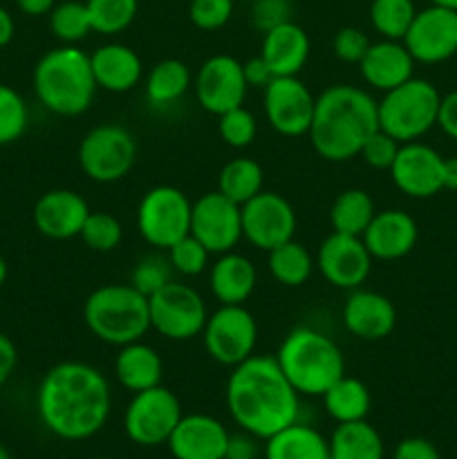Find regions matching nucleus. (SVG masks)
Segmentation results:
<instances>
[{
	"instance_id": "obj_34",
	"label": "nucleus",
	"mask_w": 457,
	"mask_h": 459,
	"mask_svg": "<svg viewBox=\"0 0 457 459\" xmlns=\"http://www.w3.org/2000/svg\"><path fill=\"white\" fill-rule=\"evenodd\" d=\"M264 170L263 166L249 157H236L227 161L220 170L218 191L236 204H246L251 197L264 191Z\"/></svg>"
},
{
	"instance_id": "obj_37",
	"label": "nucleus",
	"mask_w": 457,
	"mask_h": 459,
	"mask_svg": "<svg viewBox=\"0 0 457 459\" xmlns=\"http://www.w3.org/2000/svg\"><path fill=\"white\" fill-rule=\"evenodd\" d=\"M415 13L412 0H372L370 4L372 27L388 40H403Z\"/></svg>"
},
{
	"instance_id": "obj_20",
	"label": "nucleus",
	"mask_w": 457,
	"mask_h": 459,
	"mask_svg": "<svg viewBox=\"0 0 457 459\" xmlns=\"http://www.w3.org/2000/svg\"><path fill=\"white\" fill-rule=\"evenodd\" d=\"M88 215L90 206L85 197L70 188H54L43 193L31 211L34 227L52 240H70L79 236Z\"/></svg>"
},
{
	"instance_id": "obj_4",
	"label": "nucleus",
	"mask_w": 457,
	"mask_h": 459,
	"mask_svg": "<svg viewBox=\"0 0 457 459\" xmlns=\"http://www.w3.org/2000/svg\"><path fill=\"white\" fill-rule=\"evenodd\" d=\"M31 83L40 106L58 117L83 115L99 90L90 54L76 45H61L43 54L34 67Z\"/></svg>"
},
{
	"instance_id": "obj_22",
	"label": "nucleus",
	"mask_w": 457,
	"mask_h": 459,
	"mask_svg": "<svg viewBox=\"0 0 457 459\" xmlns=\"http://www.w3.org/2000/svg\"><path fill=\"white\" fill-rule=\"evenodd\" d=\"M419 238V229L412 215L401 209L376 211L361 240L372 260H399L410 254Z\"/></svg>"
},
{
	"instance_id": "obj_7",
	"label": "nucleus",
	"mask_w": 457,
	"mask_h": 459,
	"mask_svg": "<svg viewBox=\"0 0 457 459\" xmlns=\"http://www.w3.org/2000/svg\"><path fill=\"white\" fill-rule=\"evenodd\" d=\"M439 103V90L430 81L412 76L406 83L384 92V99L376 101L379 128L399 143L417 142L437 126Z\"/></svg>"
},
{
	"instance_id": "obj_9",
	"label": "nucleus",
	"mask_w": 457,
	"mask_h": 459,
	"mask_svg": "<svg viewBox=\"0 0 457 459\" xmlns=\"http://www.w3.org/2000/svg\"><path fill=\"white\" fill-rule=\"evenodd\" d=\"M137 142L124 126L101 124L79 143V166L92 182L115 184L133 170Z\"/></svg>"
},
{
	"instance_id": "obj_52",
	"label": "nucleus",
	"mask_w": 457,
	"mask_h": 459,
	"mask_svg": "<svg viewBox=\"0 0 457 459\" xmlns=\"http://www.w3.org/2000/svg\"><path fill=\"white\" fill-rule=\"evenodd\" d=\"M18 363V352L13 341L7 334L0 332V385H4L9 381V377L13 375Z\"/></svg>"
},
{
	"instance_id": "obj_19",
	"label": "nucleus",
	"mask_w": 457,
	"mask_h": 459,
	"mask_svg": "<svg viewBox=\"0 0 457 459\" xmlns=\"http://www.w3.org/2000/svg\"><path fill=\"white\" fill-rule=\"evenodd\" d=\"M390 178L403 195L415 200L433 197L444 188V157L421 142L401 143L390 166Z\"/></svg>"
},
{
	"instance_id": "obj_35",
	"label": "nucleus",
	"mask_w": 457,
	"mask_h": 459,
	"mask_svg": "<svg viewBox=\"0 0 457 459\" xmlns=\"http://www.w3.org/2000/svg\"><path fill=\"white\" fill-rule=\"evenodd\" d=\"M269 254V273L276 282L285 287H300L312 278L314 273V258L307 251V247L300 242L289 240L276 249L267 251Z\"/></svg>"
},
{
	"instance_id": "obj_56",
	"label": "nucleus",
	"mask_w": 457,
	"mask_h": 459,
	"mask_svg": "<svg viewBox=\"0 0 457 459\" xmlns=\"http://www.w3.org/2000/svg\"><path fill=\"white\" fill-rule=\"evenodd\" d=\"M430 4H437V7H446V9H455L457 12V0H430Z\"/></svg>"
},
{
	"instance_id": "obj_44",
	"label": "nucleus",
	"mask_w": 457,
	"mask_h": 459,
	"mask_svg": "<svg viewBox=\"0 0 457 459\" xmlns=\"http://www.w3.org/2000/svg\"><path fill=\"white\" fill-rule=\"evenodd\" d=\"M233 16V0H191L188 18L202 31H215Z\"/></svg>"
},
{
	"instance_id": "obj_11",
	"label": "nucleus",
	"mask_w": 457,
	"mask_h": 459,
	"mask_svg": "<svg viewBox=\"0 0 457 459\" xmlns=\"http://www.w3.org/2000/svg\"><path fill=\"white\" fill-rule=\"evenodd\" d=\"M202 341L206 354L215 363L236 368L254 357L258 343V323L245 305H220V309L206 318Z\"/></svg>"
},
{
	"instance_id": "obj_57",
	"label": "nucleus",
	"mask_w": 457,
	"mask_h": 459,
	"mask_svg": "<svg viewBox=\"0 0 457 459\" xmlns=\"http://www.w3.org/2000/svg\"><path fill=\"white\" fill-rule=\"evenodd\" d=\"M4 281H7V263H4L3 254H0V287L4 285Z\"/></svg>"
},
{
	"instance_id": "obj_50",
	"label": "nucleus",
	"mask_w": 457,
	"mask_h": 459,
	"mask_svg": "<svg viewBox=\"0 0 457 459\" xmlns=\"http://www.w3.org/2000/svg\"><path fill=\"white\" fill-rule=\"evenodd\" d=\"M437 126L448 134V137L457 142V90L455 92L446 94V97H442V103H439Z\"/></svg>"
},
{
	"instance_id": "obj_1",
	"label": "nucleus",
	"mask_w": 457,
	"mask_h": 459,
	"mask_svg": "<svg viewBox=\"0 0 457 459\" xmlns=\"http://www.w3.org/2000/svg\"><path fill=\"white\" fill-rule=\"evenodd\" d=\"M36 408L49 433L67 442H83L94 437L110 417V384L90 363H56L40 381Z\"/></svg>"
},
{
	"instance_id": "obj_40",
	"label": "nucleus",
	"mask_w": 457,
	"mask_h": 459,
	"mask_svg": "<svg viewBox=\"0 0 457 459\" xmlns=\"http://www.w3.org/2000/svg\"><path fill=\"white\" fill-rule=\"evenodd\" d=\"M79 236L88 249L99 251V254H108V251H115L119 247L121 238H124V229H121V222L112 213H106V211H90Z\"/></svg>"
},
{
	"instance_id": "obj_45",
	"label": "nucleus",
	"mask_w": 457,
	"mask_h": 459,
	"mask_svg": "<svg viewBox=\"0 0 457 459\" xmlns=\"http://www.w3.org/2000/svg\"><path fill=\"white\" fill-rule=\"evenodd\" d=\"M399 146H401V143H399L397 139L390 137L388 133H384V130L379 128L376 133H372L370 137L366 139V143L361 146L358 155H361L363 161H366L367 166H372V169L390 170V166H392L394 157H397L399 152Z\"/></svg>"
},
{
	"instance_id": "obj_6",
	"label": "nucleus",
	"mask_w": 457,
	"mask_h": 459,
	"mask_svg": "<svg viewBox=\"0 0 457 459\" xmlns=\"http://www.w3.org/2000/svg\"><path fill=\"white\" fill-rule=\"evenodd\" d=\"M85 327L108 345H128L142 341L151 330L148 296L133 285H103L85 299Z\"/></svg>"
},
{
	"instance_id": "obj_31",
	"label": "nucleus",
	"mask_w": 457,
	"mask_h": 459,
	"mask_svg": "<svg viewBox=\"0 0 457 459\" xmlns=\"http://www.w3.org/2000/svg\"><path fill=\"white\" fill-rule=\"evenodd\" d=\"M323 406L325 412L336 424H348V421L366 420L370 412L372 397L367 385L354 377H341L334 385L323 394Z\"/></svg>"
},
{
	"instance_id": "obj_58",
	"label": "nucleus",
	"mask_w": 457,
	"mask_h": 459,
	"mask_svg": "<svg viewBox=\"0 0 457 459\" xmlns=\"http://www.w3.org/2000/svg\"><path fill=\"white\" fill-rule=\"evenodd\" d=\"M0 459H12L9 457V451L4 446H0Z\"/></svg>"
},
{
	"instance_id": "obj_14",
	"label": "nucleus",
	"mask_w": 457,
	"mask_h": 459,
	"mask_svg": "<svg viewBox=\"0 0 457 459\" xmlns=\"http://www.w3.org/2000/svg\"><path fill=\"white\" fill-rule=\"evenodd\" d=\"M193 88H195L197 103L206 112L220 117L233 108L245 106L249 85L237 58L228 54H215L200 65Z\"/></svg>"
},
{
	"instance_id": "obj_18",
	"label": "nucleus",
	"mask_w": 457,
	"mask_h": 459,
	"mask_svg": "<svg viewBox=\"0 0 457 459\" xmlns=\"http://www.w3.org/2000/svg\"><path fill=\"white\" fill-rule=\"evenodd\" d=\"M318 272L339 290H358L372 272V255L358 236L332 231L318 247Z\"/></svg>"
},
{
	"instance_id": "obj_43",
	"label": "nucleus",
	"mask_w": 457,
	"mask_h": 459,
	"mask_svg": "<svg viewBox=\"0 0 457 459\" xmlns=\"http://www.w3.org/2000/svg\"><path fill=\"white\" fill-rule=\"evenodd\" d=\"M170 272H173V267H170L168 258L164 260L157 258V255H148V258H143L142 263H137V267L133 269L130 285H133L134 290L142 291L143 296H151L155 294L157 290H161L166 282L173 281V278H170Z\"/></svg>"
},
{
	"instance_id": "obj_30",
	"label": "nucleus",
	"mask_w": 457,
	"mask_h": 459,
	"mask_svg": "<svg viewBox=\"0 0 457 459\" xmlns=\"http://www.w3.org/2000/svg\"><path fill=\"white\" fill-rule=\"evenodd\" d=\"M330 459H384V439L366 420L339 424L327 439Z\"/></svg>"
},
{
	"instance_id": "obj_42",
	"label": "nucleus",
	"mask_w": 457,
	"mask_h": 459,
	"mask_svg": "<svg viewBox=\"0 0 457 459\" xmlns=\"http://www.w3.org/2000/svg\"><path fill=\"white\" fill-rule=\"evenodd\" d=\"M209 249L188 233V236H184L182 240L170 247L168 263L173 272L182 273V276H200L209 267Z\"/></svg>"
},
{
	"instance_id": "obj_29",
	"label": "nucleus",
	"mask_w": 457,
	"mask_h": 459,
	"mask_svg": "<svg viewBox=\"0 0 457 459\" xmlns=\"http://www.w3.org/2000/svg\"><path fill=\"white\" fill-rule=\"evenodd\" d=\"M264 459H330V444L316 429L294 421L267 437Z\"/></svg>"
},
{
	"instance_id": "obj_36",
	"label": "nucleus",
	"mask_w": 457,
	"mask_h": 459,
	"mask_svg": "<svg viewBox=\"0 0 457 459\" xmlns=\"http://www.w3.org/2000/svg\"><path fill=\"white\" fill-rule=\"evenodd\" d=\"M85 7H88L92 31L115 36L133 25L139 12V0H88Z\"/></svg>"
},
{
	"instance_id": "obj_17",
	"label": "nucleus",
	"mask_w": 457,
	"mask_h": 459,
	"mask_svg": "<svg viewBox=\"0 0 457 459\" xmlns=\"http://www.w3.org/2000/svg\"><path fill=\"white\" fill-rule=\"evenodd\" d=\"M403 45L415 61L428 65L453 58L457 54V12L437 4L417 12Z\"/></svg>"
},
{
	"instance_id": "obj_21",
	"label": "nucleus",
	"mask_w": 457,
	"mask_h": 459,
	"mask_svg": "<svg viewBox=\"0 0 457 459\" xmlns=\"http://www.w3.org/2000/svg\"><path fill=\"white\" fill-rule=\"evenodd\" d=\"M228 430L211 415H182L168 437L170 455L175 459H224L228 446Z\"/></svg>"
},
{
	"instance_id": "obj_53",
	"label": "nucleus",
	"mask_w": 457,
	"mask_h": 459,
	"mask_svg": "<svg viewBox=\"0 0 457 459\" xmlns=\"http://www.w3.org/2000/svg\"><path fill=\"white\" fill-rule=\"evenodd\" d=\"M18 9L27 16H45L54 9L56 0H16Z\"/></svg>"
},
{
	"instance_id": "obj_25",
	"label": "nucleus",
	"mask_w": 457,
	"mask_h": 459,
	"mask_svg": "<svg viewBox=\"0 0 457 459\" xmlns=\"http://www.w3.org/2000/svg\"><path fill=\"white\" fill-rule=\"evenodd\" d=\"M97 88L106 92L124 94L139 85L143 76V63L133 48L121 43H108L90 54Z\"/></svg>"
},
{
	"instance_id": "obj_8",
	"label": "nucleus",
	"mask_w": 457,
	"mask_h": 459,
	"mask_svg": "<svg viewBox=\"0 0 457 459\" xmlns=\"http://www.w3.org/2000/svg\"><path fill=\"white\" fill-rule=\"evenodd\" d=\"M193 202L179 188L161 184L152 186L137 206V229L151 247L168 251L191 233Z\"/></svg>"
},
{
	"instance_id": "obj_10",
	"label": "nucleus",
	"mask_w": 457,
	"mask_h": 459,
	"mask_svg": "<svg viewBox=\"0 0 457 459\" xmlns=\"http://www.w3.org/2000/svg\"><path fill=\"white\" fill-rule=\"evenodd\" d=\"M151 327L168 341H188L202 334L209 318L204 299L200 291L186 282H166L161 290L148 296Z\"/></svg>"
},
{
	"instance_id": "obj_28",
	"label": "nucleus",
	"mask_w": 457,
	"mask_h": 459,
	"mask_svg": "<svg viewBox=\"0 0 457 459\" xmlns=\"http://www.w3.org/2000/svg\"><path fill=\"white\" fill-rule=\"evenodd\" d=\"M161 375H164V363L155 348L142 341L121 345L115 359V377L125 390L134 394L155 388L161 384Z\"/></svg>"
},
{
	"instance_id": "obj_60",
	"label": "nucleus",
	"mask_w": 457,
	"mask_h": 459,
	"mask_svg": "<svg viewBox=\"0 0 457 459\" xmlns=\"http://www.w3.org/2000/svg\"><path fill=\"white\" fill-rule=\"evenodd\" d=\"M285 3H291V0H285Z\"/></svg>"
},
{
	"instance_id": "obj_49",
	"label": "nucleus",
	"mask_w": 457,
	"mask_h": 459,
	"mask_svg": "<svg viewBox=\"0 0 457 459\" xmlns=\"http://www.w3.org/2000/svg\"><path fill=\"white\" fill-rule=\"evenodd\" d=\"M242 70H245V79L249 88H267L276 76H273L272 67L264 63L263 56H254L246 63H242Z\"/></svg>"
},
{
	"instance_id": "obj_51",
	"label": "nucleus",
	"mask_w": 457,
	"mask_h": 459,
	"mask_svg": "<svg viewBox=\"0 0 457 459\" xmlns=\"http://www.w3.org/2000/svg\"><path fill=\"white\" fill-rule=\"evenodd\" d=\"M255 455H258V448H255L254 435L242 430L240 435H231V437H228L227 455H224V459H255Z\"/></svg>"
},
{
	"instance_id": "obj_3",
	"label": "nucleus",
	"mask_w": 457,
	"mask_h": 459,
	"mask_svg": "<svg viewBox=\"0 0 457 459\" xmlns=\"http://www.w3.org/2000/svg\"><path fill=\"white\" fill-rule=\"evenodd\" d=\"M379 130L376 101L357 85H332L316 97L309 143L327 161H348L358 155L372 133Z\"/></svg>"
},
{
	"instance_id": "obj_12",
	"label": "nucleus",
	"mask_w": 457,
	"mask_h": 459,
	"mask_svg": "<svg viewBox=\"0 0 457 459\" xmlns=\"http://www.w3.org/2000/svg\"><path fill=\"white\" fill-rule=\"evenodd\" d=\"M182 420L179 399L164 385L134 393L124 415V429L130 442L139 446H160L168 442Z\"/></svg>"
},
{
	"instance_id": "obj_24",
	"label": "nucleus",
	"mask_w": 457,
	"mask_h": 459,
	"mask_svg": "<svg viewBox=\"0 0 457 459\" xmlns=\"http://www.w3.org/2000/svg\"><path fill=\"white\" fill-rule=\"evenodd\" d=\"M415 58L408 52L403 40H379L367 48L366 56L358 63L363 81L370 88L388 92L397 85L406 83L415 74Z\"/></svg>"
},
{
	"instance_id": "obj_39",
	"label": "nucleus",
	"mask_w": 457,
	"mask_h": 459,
	"mask_svg": "<svg viewBox=\"0 0 457 459\" xmlns=\"http://www.w3.org/2000/svg\"><path fill=\"white\" fill-rule=\"evenodd\" d=\"M30 124L25 99L12 85L0 83V146L18 142Z\"/></svg>"
},
{
	"instance_id": "obj_54",
	"label": "nucleus",
	"mask_w": 457,
	"mask_h": 459,
	"mask_svg": "<svg viewBox=\"0 0 457 459\" xmlns=\"http://www.w3.org/2000/svg\"><path fill=\"white\" fill-rule=\"evenodd\" d=\"M13 34H16V22H13L12 13L7 9L0 7V49L12 43Z\"/></svg>"
},
{
	"instance_id": "obj_13",
	"label": "nucleus",
	"mask_w": 457,
	"mask_h": 459,
	"mask_svg": "<svg viewBox=\"0 0 457 459\" xmlns=\"http://www.w3.org/2000/svg\"><path fill=\"white\" fill-rule=\"evenodd\" d=\"M242 209V238L251 247L272 251L294 240L296 211L282 195L263 191L251 197Z\"/></svg>"
},
{
	"instance_id": "obj_5",
	"label": "nucleus",
	"mask_w": 457,
	"mask_h": 459,
	"mask_svg": "<svg viewBox=\"0 0 457 459\" xmlns=\"http://www.w3.org/2000/svg\"><path fill=\"white\" fill-rule=\"evenodd\" d=\"M276 361L300 397H323L345 375V359L334 339L300 325L282 339Z\"/></svg>"
},
{
	"instance_id": "obj_38",
	"label": "nucleus",
	"mask_w": 457,
	"mask_h": 459,
	"mask_svg": "<svg viewBox=\"0 0 457 459\" xmlns=\"http://www.w3.org/2000/svg\"><path fill=\"white\" fill-rule=\"evenodd\" d=\"M49 30L61 40L63 45H76L92 31L90 13L85 3L79 0H65V3L54 4L49 12Z\"/></svg>"
},
{
	"instance_id": "obj_23",
	"label": "nucleus",
	"mask_w": 457,
	"mask_h": 459,
	"mask_svg": "<svg viewBox=\"0 0 457 459\" xmlns=\"http://www.w3.org/2000/svg\"><path fill=\"white\" fill-rule=\"evenodd\" d=\"M343 325L361 341H381L392 334L397 325V309L388 296L379 291L352 290L343 305Z\"/></svg>"
},
{
	"instance_id": "obj_48",
	"label": "nucleus",
	"mask_w": 457,
	"mask_h": 459,
	"mask_svg": "<svg viewBox=\"0 0 457 459\" xmlns=\"http://www.w3.org/2000/svg\"><path fill=\"white\" fill-rule=\"evenodd\" d=\"M392 459H442L433 442L424 437H408L397 444Z\"/></svg>"
},
{
	"instance_id": "obj_41",
	"label": "nucleus",
	"mask_w": 457,
	"mask_h": 459,
	"mask_svg": "<svg viewBox=\"0 0 457 459\" xmlns=\"http://www.w3.org/2000/svg\"><path fill=\"white\" fill-rule=\"evenodd\" d=\"M218 133L227 146L246 148L254 143L255 134H258V121H255L254 112L246 110L245 106L233 108L218 117Z\"/></svg>"
},
{
	"instance_id": "obj_47",
	"label": "nucleus",
	"mask_w": 457,
	"mask_h": 459,
	"mask_svg": "<svg viewBox=\"0 0 457 459\" xmlns=\"http://www.w3.org/2000/svg\"><path fill=\"white\" fill-rule=\"evenodd\" d=\"M285 21H289V3H285V0H255L254 25L263 34Z\"/></svg>"
},
{
	"instance_id": "obj_27",
	"label": "nucleus",
	"mask_w": 457,
	"mask_h": 459,
	"mask_svg": "<svg viewBox=\"0 0 457 459\" xmlns=\"http://www.w3.org/2000/svg\"><path fill=\"white\" fill-rule=\"evenodd\" d=\"M258 272L246 255L227 251L211 267V294L220 305H245L254 294Z\"/></svg>"
},
{
	"instance_id": "obj_33",
	"label": "nucleus",
	"mask_w": 457,
	"mask_h": 459,
	"mask_svg": "<svg viewBox=\"0 0 457 459\" xmlns=\"http://www.w3.org/2000/svg\"><path fill=\"white\" fill-rule=\"evenodd\" d=\"M375 213V200L370 197V193L363 191V188H348L332 202V231L361 238Z\"/></svg>"
},
{
	"instance_id": "obj_16",
	"label": "nucleus",
	"mask_w": 457,
	"mask_h": 459,
	"mask_svg": "<svg viewBox=\"0 0 457 459\" xmlns=\"http://www.w3.org/2000/svg\"><path fill=\"white\" fill-rule=\"evenodd\" d=\"M316 97L298 76H276L264 88V115L269 126L282 137L309 133Z\"/></svg>"
},
{
	"instance_id": "obj_2",
	"label": "nucleus",
	"mask_w": 457,
	"mask_h": 459,
	"mask_svg": "<svg viewBox=\"0 0 457 459\" xmlns=\"http://www.w3.org/2000/svg\"><path fill=\"white\" fill-rule=\"evenodd\" d=\"M227 408L245 433L267 439L298 421L300 394L280 370L276 357L254 354L228 375Z\"/></svg>"
},
{
	"instance_id": "obj_46",
	"label": "nucleus",
	"mask_w": 457,
	"mask_h": 459,
	"mask_svg": "<svg viewBox=\"0 0 457 459\" xmlns=\"http://www.w3.org/2000/svg\"><path fill=\"white\" fill-rule=\"evenodd\" d=\"M370 39L363 30L358 27H341L336 31L334 40H332V49H334V56L341 58L343 63H361V58L366 56L367 48H370Z\"/></svg>"
},
{
	"instance_id": "obj_26",
	"label": "nucleus",
	"mask_w": 457,
	"mask_h": 459,
	"mask_svg": "<svg viewBox=\"0 0 457 459\" xmlns=\"http://www.w3.org/2000/svg\"><path fill=\"white\" fill-rule=\"evenodd\" d=\"M309 36L296 22L285 21L263 34L260 56L272 67L273 76H296L309 58Z\"/></svg>"
},
{
	"instance_id": "obj_32",
	"label": "nucleus",
	"mask_w": 457,
	"mask_h": 459,
	"mask_svg": "<svg viewBox=\"0 0 457 459\" xmlns=\"http://www.w3.org/2000/svg\"><path fill=\"white\" fill-rule=\"evenodd\" d=\"M191 70L179 58H164L155 63L146 76V99L152 106H170L179 101L191 88Z\"/></svg>"
},
{
	"instance_id": "obj_15",
	"label": "nucleus",
	"mask_w": 457,
	"mask_h": 459,
	"mask_svg": "<svg viewBox=\"0 0 457 459\" xmlns=\"http://www.w3.org/2000/svg\"><path fill=\"white\" fill-rule=\"evenodd\" d=\"M191 236L209 249V254H227L242 240V209L220 191L204 193L193 202Z\"/></svg>"
},
{
	"instance_id": "obj_55",
	"label": "nucleus",
	"mask_w": 457,
	"mask_h": 459,
	"mask_svg": "<svg viewBox=\"0 0 457 459\" xmlns=\"http://www.w3.org/2000/svg\"><path fill=\"white\" fill-rule=\"evenodd\" d=\"M444 188L457 191V157L444 160Z\"/></svg>"
},
{
	"instance_id": "obj_59",
	"label": "nucleus",
	"mask_w": 457,
	"mask_h": 459,
	"mask_svg": "<svg viewBox=\"0 0 457 459\" xmlns=\"http://www.w3.org/2000/svg\"><path fill=\"white\" fill-rule=\"evenodd\" d=\"M90 459H110V457H90Z\"/></svg>"
}]
</instances>
